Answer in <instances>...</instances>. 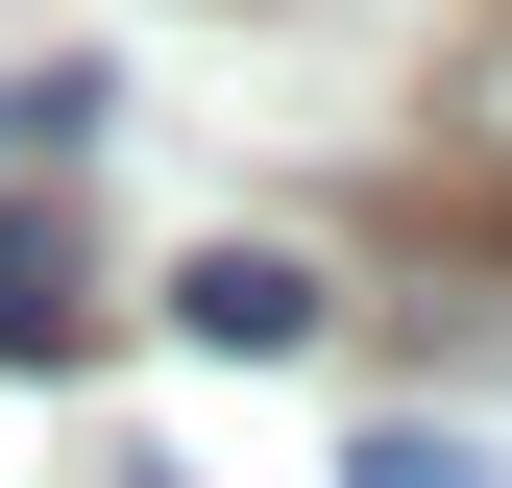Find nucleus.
Returning a JSON list of instances; mask_svg holds the SVG:
<instances>
[{
  "instance_id": "obj_1",
  "label": "nucleus",
  "mask_w": 512,
  "mask_h": 488,
  "mask_svg": "<svg viewBox=\"0 0 512 488\" xmlns=\"http://www.w3.org/2000/svg\"><path fill=\"white\" fill-rule=\"evenodd\" d=\"M171 342H220V366H293V342H317V269H293V244H196V269H171Z\"/></svg>"
},
{
  "instance_id": "obj_2",
  "label": "nucleus",
  "mask_w": 512,
  "mask_h": 488,
  "mask_svg": "<svg viewBox=\"0 0 512 488\" xmlns=\"http://www.w3.org/2000/svg\"><path fill=\"white\" fill-rule=\"evenodd\" d=\"M342 488H512V464L464 440V415H391V440H342Z\"/></svg>"
},
{
  "instance_id": "obj_3",
  "label": "nucleus",
  "mask_w": 512,
  "mask_h": 488,
  "mask_svg": "<svg viewBox=\"0 0 512 488\" xmlns=\"http://www.w3.org/2000/svg\"><path fill=\"white\" fill-rule=\"evenodd\" d=\"M0 366H74V269L49 244H0Z\"/></svg>"
},
{
  "instance_id": "obj_4",
  "label": "nucleus",
  "mask_w": 512,
  "mask_h": 488,
  "mask_svg": "<svg viewBox=\"0 0 512 488\" xmlns=\"http://www.w3.org/2000/svg\"><path fill=\"white\" fill-rule=\"evenodd\" d=\"M122 488H171V464H122Z\"/></svg>"
}]
</instances>
